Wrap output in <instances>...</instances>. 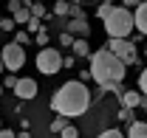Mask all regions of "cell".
Masks as SVG:
<instances>
[{
    "mask_svg": "<svg viewBox=\"0 0 147 138\" xmlns=\"http://www.w3.org/2000/svg\"><path fill=\"white\" fill-rule=\"evenodd\" d=\"M88 107H91V90L85 87V82L68 79L65 85L57 87V93L51 96V110H54L57 116H65V119L85 116Z\"/></svg>",
    "mask_w": 147,
    "mask_h": 138,
    "instance_id": "1",
    "label": "cell"
},
{
    "mask_svg": "<svg viewBox=\"0 0 147 138\" xmlns=\"http://www.w3.org/2000/svg\"><path fill=\"white\" fill-rule=\"evenodd\" d=\"M91 79L96 85H110V82H122L125 76H127V65L116 56V54H110L108 48H99V51H91Z\"/></svg>",
    "mask_w": 147,
    "mask_h": 138,
    "instance_id": "2",
    "label": "cell"
},
{
    "mask_svg": "<svg viewBox=\"0 0 147 138\" xmlns=\"http://www.w3.org/2000/svg\"><path fill=\"white\" fill-rule=\"evenodd\" d=\"M102 23H105L108 37H119V40L130 37L133 28H136V23H133V9H125V6H113V11H110Z\"/></svg>",
    "mask_w": 147,
    "mask_h": 138,
    "instance_id": "3",
    "label": "cell"
},
{
    "mask_svg": "<svg viewBox=\"0 0 147 138\" xmlns=\"http://www.w3.org/2000/svg\"><path fill=\"white\" fill-rule=\"evenodd\" d=\"M37 70L40 73H45V76H54V73H59L62 70V54L57 51V48H40V54H37Z\"/></svg>",
    "mask_w": 147,
    "mask_h": 138,
    "instance_id": "4",
    "label": "cell"
},
{
    "mask_svg": "<svg viewBox=\"0 0 147 138\" xmlns=\"http://www.w3.org/2000/svg\"><path fill=\"white\" fill-rule=\"evenodd\" d=\"M110 54H116L125 65H133L136 59H139V48H136V42H130L127 37L125 40H119V37H110L108 40V45H105Z\"/></svg>",
    "mask_w": 147,
    "mask_h": 138,
    "instance_id": "5",
    "label": "cell"
},
{
    "mask_svg": "<svg viewBox=\"0 0 147 138\" xmlns=\"http://www.w3.org/2000/svg\"><path fill=\"white\" fill-rule=\"evenodd\" d=\"M0 59H3V65H6L9 73H17V70L26 65V51H23L20 42H6V45L0 48Z\"/></svg>",
    "mask_w": 147,
    "mask_h": 138,
    "instance_id": "6",
    "label": "cell"
},
{
    "mask_svg": "<svg viewBox=\"0 0 147 138\" xmlns=\"http://www.w3.org/2000/svg\"><path fill=\"white\" fill-rule=\"evenodd\" d=\"M37 90H40V87H37L34 79H17V85H14V96L26 102V99H37Z\"/></svg>",
    "mask_w": 147,
    "mask_h": 138,
    "instance_id": "7",
    "label": "cell"
},
{
    "mask_svg": "<svg viewBox=\"0 0 147 138\" xmlns=\"http://www.w3.org/2000/svg\"><path fill=\"white\" fill-rule=\"evenodd\" d=\"M133 23H136V31L147 37V0L133 9Z\"/></svg>",
    "mask_w": 147,
    "mask_h": 138,
    "instance_id": "8",
    "label": "cell"
},
{
    "mask_svg": "<svg viewBox=\"0 0 147 138\" xmlns=\"http://www.w3.org/2000/svg\"><path fill=\"white\" fill-rule=\"evenodd\" d=\"M65 25H68L65 31H71V34H76V37H88L91 34V25H88L85 17H71V23H65Z\"/></svg>",
    "mask_w": 147,
    "mask_h": 138,
    "instance_id": "9",
    "label": "cell"
},
{
    "mask_svg": "<svg viewBox=\"0 0 147 138\" xmlns=\"http://www.w3.org/2000/svg\"><path fill=\"white\" fill-rule=\"evenodd\" d=\"M142 104V93L139 90H122V107H139Z\"/></svg>",
    "mask_w": 147,
    "mask_h": 138,
    "instance_id": "10",
    "label": "cell"
},
{
    "mask_svg": "<svg viewBox=\"0 0 147 138\" xmlns=\"http://www.w3.org/2000/svg\"><path fill=\"white\" fill-rule=\"evenodd\" d=\"M125 135L127 138H147V121H130Z\"/></svg>",
    "mask_w": 147,
    "mask_h": 138,
    "instance_id": "11",
    "label": "cell"
},
{
    "mask_svg": "<svg viewBox=\"0 0 147 138\" xmlns=\"http://www.w3.org/2000/svg\"><path fill=\"white\" fill-rule=\"evenodd\" d=\"M71 51H74V56H91V45H88L85 37H76L74 45H71Z\"/></svg>",
    "mask_w": 147,
    "mask_h": 138,
    "instance_id": "12",
    "label": "cell"
},
{
    "mask_svg": "<svg viewBox=\"0 0 147 138\" xmlns=\"http://www.w3.org/2000/svg\"><path fill=\"white\" fill-rule=\"evenodd\" d=\"M68 11H71V0H57L54 3V14L57 17H68Z\"/></svg>",
    "mask_w": 147,
    "mask_h": 138,
    "instance_id": "13",
    "label": "cell"
},
{
    "mask_svg": "<svg viewBox=\"0 0 147 138\" xmlns=\"http://www.w3.org/2000/svg\"><path fill=\"white\" fill-rule=\"evenodd\" d=\"M110 11H113V3H110V0H102V3L96 6V17H99V20H105Z\"/></svg>",
    "mask_w": 147,
    "mask_h": 138,
    "instance_id": "14",
    "label": "cell"
},
{
    "mask_svg": "<svg viewBox=\"0 0 147 138\" xmlns=\"http://www.w3.org/2000/svg\"><path fill=\"white\" fill-rule=\"evenodd\" d=\"M11 17H14V23L26 25V23H28V17H31V9H28V6H23V9H20V11H14Z\"/></svg>",
    "mask_w": 147,
    "mask_h": 138,
    "instance_id": "15",
    "label": "cell"
},
{
    "mask_svg": "<svg viewBox=\"0 0 147 138\" xmlns=\"http://www.w3.org/2000/svg\"><path fill=\"white\" fill-rule=\"evenodd\" d=\"M40 28H42V17H34V14H31L28 23H26V31H28V34H37Z\"/></svg>",
    "mask_w": 147,
    "mask_h": 138,
    "instance_id": "16",
    "label": "cell"
},
{
    "mask_svg": "<svg viewBox=\"0 0 147 138\" xmlns=\"http://www.w3.org/2000/svg\"><path fill=\"white\" fill-rule=\"evenodd\" d=\"M48 40H51V34H48V28L42 25V28H40V31L34 34V42H37V45H42V48H45V45H48Z\"/></svg>",
    "mask_w": 147,
    "mask_h": 138,
    "instance_id": "17",
    "label": "cell"
},
{
    "mask_svg": "<svg viewBox=\"0 0 147 138\" xmlns=\"http://www.w3.org/2000/svg\"><path fill=\"white\" fill-rule=\"evenodd\" d=\"M65 127H68V119H65V116H57V119L51 121V133H62Z\"/></svg>",
    "mask_w": 147,
    "mask_h": 138,
    "instance_id": "18",
    "label": "cell"
},
{
    "mask_svg": "<svg viewBox=\"0 0 147 138\" xmlns=\"http://www.w3.org/2000/svg\"><path fill=\"white\" fill-rule=\"evenodd\" d=\"M14 28H17L14 17H0V31H14Z\"/></svg>",
    "mask_w": 147,
    "mask_h": 138,
    "instance_id": "19",
    "label": "cell"
},
{
    "mask_svg": "<svg viewBox=\"0 0 147 138\" xmlns=\"http://www.w3.org/2000/svg\"><path fill=\"white\" fill-rule=\"evenodd\" d=\"M139 93L147 96V68H142V73H139Z\"/></svg>",
    "mask_w": 147,
    "mask_h": 138,
    "instance_id": "20",
    "label": "cell"
},
{
    "mask_svg": "<svg viewBox=\"0 0 147 138\" xmlns=\"http://www.w3.org/2000/svg\"><path fill=\"white\" fill-rule=\"evenodd\" d=\"M99 138H127V135H125V133H122L119 127H113V130H105V133H102Z\"/></svg>",
    "mask_w": 147,
    "mask_h": 138,
    "instance_id": "21",
    "label": "cell"
},
{
    "mask_svg": "<svg viewBox=\"0 0 147 138\" xmlns=\"http://www.w3.org/2000/svg\"><path fill=\"white\" fill-rule=\"evenodd\" d=\"M14 42H20V45L28 42V45H31V34H28V31H17V34H14Z\"/></svg>",
    "mask_w": 147,
    "mask_h": 138,
    "instance_id": "22",
    "label": "cell"
},
{
    "mask_svg": "<svg viewBox=\"0 0 147 138\" xmlns=\"http://www.w3.org/2000/svg\"><path fill=\"white\" fill-rule=\"evenodd\" d=\"M59 135H62V138H79V130H76L74 124H68V127H65V130H62Z\"/></svg>",
    "mask_w": 147,
    "mask_h": 138,
    "instance_id": "23",
    "label": "cell"
},
{
    "mask_svg": "<svg viewBox=\"0 0 147 138\" xmlns=\"http://www.w3.org/2000/svg\"><path fill=\"white\" fill-rule=\"evenodd\" d=\"M119 121H127V124L136 121V119H133V110H130V107H122V110H119Z\"/></svg>",
    "mask_w": 147,
    "mask_h": 138,
    "instance_id": "24",
    "label": "cell"
},
{
    "mask_svg": "<svg viewBox=\"0 0 147 138\" xmlns=\"http://www.w3.org/2000/svg\"><path fill=\"white\" fill-rule=\"evenodd\" d=\"M28 9H31V14H34V17H45V6H42V3H31Z\"/></svg>",
    "mask_w": 147,
    "mask_h": 138,
    "instance_id": "25",
    "label": "cell"
},
{
    "mask_svg": "<svg viewBox=\"0 0 147 138\" xmlns=\"http://www.w3.org/2000/svg\"><path fill=\"white\" fill-rule=\"evenodd\" d=\"M59 45H68V48L74 45V34L71 31H62V34H59Z\"/></svg>",
    "mask_w": 147,
    "mask_h": 138,
    "instance_id": "26",
    "label": "cell"
},
{
    "mask_svg": "<svg viewBox=\"0 0 147 138\" xmlns=\"http://www.w3.org/2000/svg\"><path fill=\"white\" fill-rule=\"evenodd\" d=\"M68 17H85V11H82V6H79V3H71V11H68Z\"/></svg>",
    "mask_w": 147,
    "mask_h": 138,
    "instance_id": "27",
    "label": "cell"
},
{
    "mask_svg": "<svg viewBox=\"0 0 147 138\" xmlns=\"http://www.w3.org/2000/svg\"><path fill=\"white\" fill-rule=\"evenodd\" d=\"M3 85L9 87V90H14V85H17V76H14V73H9V76L3 79Z\"/></svg>",
    "mask_w": 147,
    "mask_h": 138,
    "instance_id": "28",
    "label": "cell"
},
{
    "mask_svg": "<svg viewBox=\"0 0 147 138\" xmlns=\"http://www.w3.org/2000/svg\"><path fill=\"white\" fill-rule=\"evenodd\" d=\"M23 6H26L23 0H9V11H11V14H14V11H20Z\"/></svg>",
    "mask_w": 147,
    "mask_h": 138,
    "instance_id": "29",
    "label": "cell"
},
{
    "mask_svg": "<svg viewBox=\"0 0 147 138\" xmlns=\"http://www.w3.org/2000/svg\"><path fill=\"white\" fill-rule=\"evenodd\" d=\"M0 138H17V133H14V130H9V127H6V130L0 127Z\"/></svg>",
    "mask_w": 147,
    "mask_h": 138,
    "instance_id": "30",
    "label": "cell"
},
{
    "mask_svg": "<svg viewBox=\"0 0 147 138\" xmlns=\"http://www.w3.org/2000/svg\"><path fill=\"white\" fill-rule=\"evenodd\" d=\"M139 3H144V0H122V6H125V9H136Z\"/></svg>",
    "mask_w": 147,
    "mask_h": 138,
    "instance_id": "31",
    "label": "cell"
},
{
    "mask_svg": "<svg viewBox=\"0 0 147 138\" xmlns=\"http://www.w3.org/2000/svg\"><path fill=\"white\" fill-rule=\"evenodd\" d=\"M17 138H31V135H28V130H23V133H17Z\"/></svg>",
    "mask_w": 147,
    "mask_h": 138,
    "instance_id": "32",
    "label": "cell"
},
{
    "mask_svg": "<svg viewBox=\"0 0 147 138\" xmlns=\"http://www.w3.org/2000/svg\"><path fill=\"white\" fill-rule=\"evenodd\" d=\"M3 70H6V65H3V59H0V73H3Z\"/></svg>",
    "mask_w": 147,
    "mask_h": 138,
    "instance_id": "33",
    "label": "cell"
},
{
    "mask_svg": "<svg viewBox=\"0 0 147 138\" xmlns=\"http://www.w3.org/2000/svg\"><path fill=\"white\" fill-rule=\"evenodd\" d=\"M93 3H96V6H99V3H102V0H93Z\"/></svg>",
    "mask_w": 147,
    "mask_h": 138,
    "instance_id": "34",
    "label": "cell"
},
{
    "mask_svg": "<svg viewBox=\"0 0 147 138\" xmlns=\"http://www.w3.org/2000/svg\"><path fill=\"white\" fill-rule=\"evenodd\" d=\"M31 3H42V0H31Z\"/></svg>",
    "mask_w": 147,
    "mask_h": 138,
    "instance_id": "35",
    "label": "cell"
},
{
    "mask_svg": "<svg viewBox=\"0 0 147 138\" xmlns=\"http://www.w3.org/2000/svg\"><path fill=\"white\" fill-rule=\"evenodd\" d=\"M74 3H82V0H74Z\"/></svg>",
    "mask_w": 147,
    "mask_h": 138,
    "instance_id": "36",
    "label": "cell"
},
{
    "mask_svg": "<svg viewBox=\"0 0 147 138\" xmlns=\"http://www.w3.org/2000/svg\"><path fill=\"white\" fill-rule=\"evenodd\" d=\"M0 127H3V121H0Z\"/></svg>",
    "mask_w": 147,
    "mask_h": 138,
    "instance_id": "37",
    "label": "cell"
},
{
    "mask_svg": "<svg viewBox=\"0 0 147 138\" xmlns=\"http://www.w3.org/2000/svg\"><path fill=\"white\" fill-rule=\"evenodd\" d=\"M0 90H3V85H0Z\"/></svg>",
    "mask_w": 147,
    "mask_h": 138,
    "instance_id": "38",
    "label": "cell"
},
{
    "mask_svg": "<svg viewBox=\"0 0 147 138\" xmlns=\"http://www.w3.org/2000/svg\"><path fill=\"white\" fill-rule=\"evenodd\" d=\"M144 51H147V45H144Z\"/></svg>",
    "mask_w": 147,
    "mask_h": 138,
    "instance_id": "39",
    "label": "cell"
}]
</instances>
